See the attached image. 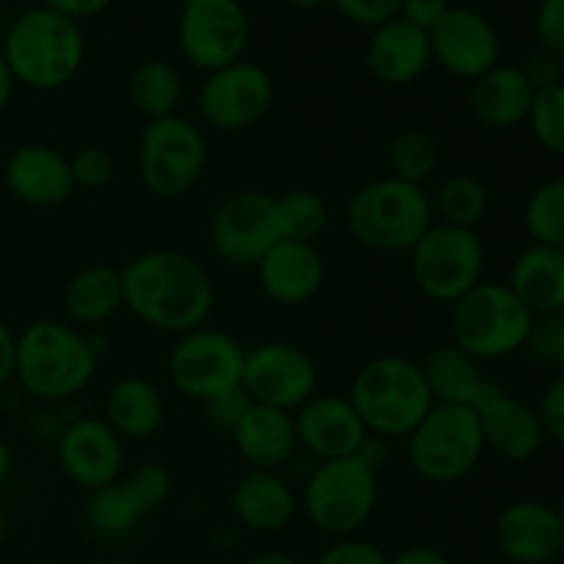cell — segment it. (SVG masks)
<instances>
[{
	"label": "cell",
	"mask_w": 564,
	"mask_h": 564,
	"mask_svg": "<svg viewBox=\"0 0 564 564\" xmlns=\"http://www.w3.org/2000/svg\"><path fill=\"white\" fill-rule=\"evenodd\" d=\"M124 308L160 334L182 336L209 323L215 284L207 268L180 248H152L121 268Z\"/></svg>",
	"instance_id": "obj_1"
},
{
	"label": "cell",
	"mask_w": 564,
	"mask_h": 564,
	"mask_svg": "<svg viewBox=\"0 0 564 564\" xmlns=\"http://www.w3.org/2000/svg\"><path fill=\"white\" fill-rule=\"evenodd\" d=\"M97 330H80L66 319H33L17 334L14 380L42 405H64L97 378Z\"/></svg>",
	"instance_id": "obj_2"
},
{
	"label": "cell",
	"mask_w": 564,
	"mask_h": 564,
	"mask_svg": "<svg viewBox=\"0 0 564 564\" xmlns=\"http://www.w3.org/2000/svg\"><path fill=\"white\" fill-rule=\"evenodd\" d=\"M0 53L17 86L31 91H58L69 86L86 64V33L80 22L47 6H33L14 17Z\"/></svg>",
	"instance_id": "obj_3"
},
{
	"label": "cell",
	"mask_w": 564,
	"mask_h": 564,
	"mask_svg": "<svg viewBox=\"0 0 564 564\" xmlns=\"http://www.w3.org/2000/svg\"><path fill=\"white\" fill-rule=\"evenodd\" d=\"M347 400L358 411L367 433L386 441L408 438L435 405L422 364L397 352L369 358L352 378Z\"/></svg>",
	"instance_id": "obj_4"
},
{
	"label": "cell",
	"mask_w": 564,
	"mask_h": 564,
	"mask_svg": "<svg viewBox=\"0 0 564 564\" xmlns=\"http://www.w3.org/2000/svg\"><path fill=\"white\" fill-rule=\"evenodd\" d=\"M433 224L435 209L427 187L397 176L367 182L347 202V229L369 251L411 253Z\"/></svg>",
	"instance_id": "obj_5"
},
{
	"label": "cell",
	"mask_w": 564,
	"mask_h": 564,
	"mask_svg": "<svg viewBox=\"0 0 564 564\" xmlns=\"http://www.w3.org/2000/svg\"><path fill=\"white\" fill-rule=\"evenodd\" d=\"M534 319L538 317L518 301L510 286L479 281L449 306V341L479 364L501 361L527 347Z\"/></svg>",
	"instance_id": "obj_6"
},
{
	"label": "cell",
	"mask_w": 564,
	"mask_h": 564,
	"mask_svg": "<svg viewBox=\"0 0 564 564\" xmlns=\"http://www.w3.org/2000/svg\"><path fill=\"white\" fill-rule=\"evenodd\" d=\"M207 163V132L182 113L147 121L138 138V180L163 202H176L196 191Z\"/></svg>",
	"instance_id": "obj_7"
},
{
	"label": "cell",
	"mask_w": 564,
	"mask_h": 564,
	"mask_svg": "<svg viewBox=\"0 0 564 564\" xmlns=\"http://www.w3.org/2000/svg\"><path fill=\"white\" fill-rule=\"evenodd\" d=\"M378 496V471L361 457L323 460L303 482V512L317 532L334 540L352 538L375 516Z\"/></svg>",
	"instance_id": "obj_8"
},
{
	"label": "cell",
	"mask_w": 564,
	"mask_h": 564,
	"mask_svg": "<svg viewBox=\"0 0 564 564\" xmlns=\"http://www.w3.org/2000/svg\"><path fill=\"white\" fill-rule=\"evenodd\" d=\"M408 463L430 485L463 482L485 457V438L474 408L438 405L408 435Z\"/></svg>",
	"instance_id": "obj_9"
},
{
	"label": "cell",
	"mask_w": 564,
	"mask_h": 564,
	"mask_svg": "<svg viewBox=\"0 0 564 564\" xmlns=\"http://www.w3.org/2000/svg\"><path fill=\"white\" fill-rule=\"evenodd\" d=\"M408 257L411 279L419 292L444 306L457 303L479 281H485V242L477 229H460L435 220Z\"/></svg>",
	"instance_id": "obj_10"
},
{
	"label": "cell",
	"mask_w": 564,
	"mask_h": 564,
	"mask_svg": "<svg viewBox=\"0 0 564 564\" xmlns=\"http://www.w3.org/2000/svg\"><path fill=\"white\" fill-rule=\"evenodd\" d=\"M246 347L224 328L202 325L176 336L169 352V378L176 394L204 402L242 389Z\"/></svg>",
	"instance_id": "obj_11"
},
{
	"label": "cell",
	"mask_w": 564,
	"mask_h": 564,
	"mask_svg": "<svg viewBox=\"0 0 564 564\" xmlns=\"http://www.w3.org/2000/svg\"><path fill=\"white\" fill-rule=\"evenodd\" d=\"M251 20L240 0H182L176 44L182 58L204 75L246 58Z\"/></svg>",
	"instance_id": "obj_12"
},
{
	"label": "cell",
	"mask_w": 564,
	"mask_h": 564,
	"mask_svg": "<svg viewBox=\"0 0 564 564\" xmlns=\"http://www.w3.org/2000/svg\"><path fill=\"white\" fill-rule=\"evenodd\" d=\"M275 86L264 66L253 61H235L209 72L198 88V116L215 132H246L268 116Z\"/></svg>",
	"instance_id": "obj_13"
},
{
	"label": "cell",
	"mask_w": 564,
	"mask_h": 564,
	"mask_svg": "<svg viewBox=\"0 0 564 564\" xmlns=\"http://www.w3.org/2000/svg\"><path fill=\"white\" fill-rule=\"evenodd\" d=\"M279 240L275 196L264 191L231 193L209 218V248L229 268H257Z\"/></svg>",
	"instance_id": "obj_14"
},
{
	"label": "cell",
	"mask_w": 564,
	"mask_h": 564,
	"mask_svg": "<svg viewBox=\"0 0 564 564\" xmlns=\"http://www.w3.org/2000/svg\"><path fill=\"white\" fill-rule=\"evenodd\" d=\"M317 361L306 347L295 345V341L273 339L246 350L242 391L257 405L295 413L303 402L317 394Z\"/></svg>",
	"instance_id": "obj_15"
},
{
	"label": "cell",
	"mask_w": 564,
	"mask_h": 564,
	"mask_svg": "<svg viewBox=\"0 0 564 564\" xmlns=\"http://www.w3.org/2000/svg\"><path fill=\"white\" fill-rule=\"evenodd\" d=\"M433 64L446 75L474 83L501 64V36L494 22L471 6H449L444 20L430 31Z\"/></svg>",
	"instance_id": "obj_16"
},
{
	"label": "cell",
	"mask_w": 564,
	"mask_h": 564,
	"mask_svg": "<svg viewBox=\"0 0 564 564\" xmlns=\"http://www.w3.org/2000/svg\"><path fill=\"white\" fill-rule=\"evenodd\" d=\"M55 457L66 479L88 494L119 482L124 474V441L102 416L69 419L55 441Z\"/></svg>",
	"instance_id": "obj_17"
},
{
	"label": "cell",
	"mask_w": 564,
	"mask_h": 564,
	"mask_svg": "<svg viewBox=\"0 0 564 564\" xmlns=\"http://www.w3.org/2000/svg\"><path fill=\"white\" fill-rule=\"evenodd\" d=\"M3 185L14 202L33 209H55L77 191L72 165L61 149L50 143H20L3 163Z\"/></svg>",
	"instance_id": "obj_18"
},
{
	"label": "cell",
	"mask_w": 564,
	"mask_h": 564,
	"mask_svg": "<svg viewBox=\"0 0 564 564\" xmlns=\"http://www.w3.org/2000/svg\"><path fill=\"white\" fill-rule=\"evenodd\" d=\"M292 419H295L297 449L312 455L317 463L358 455L364 438L369 435L347 394L317 391L292 413Z\"/></svg>",
	"instance_id": "obj_19"
},
{
	"label": "cell",
	"mask_w": 564,
	"mask_h": 564,
	"mask_svg": "<svg viewBox=\"0 0 564 564\" xmlns=\"http://www.w3.org/2000/svg\"><path fill=\"white\" fill-rule=\"evenodd\" d=\"M496 549L516 564H549L564 551V527L554 505L518 499L496 516Z\"/></svg>",
	"instance_id": "obj_20"
},
{
	"label": "cell",
	"mask_w": 564,
	"mask_h": 564,
	"mask_svg": "<svg viewBox=\"0 0 564 564\" xmlns=\"http://www.w3.org/2000/svg\"><path fill=\"white\" fill-rule=\"evenodd\" d=\"M479 427H482L485 449L499 455L507 463H529L540 455L545 438L538 408L518 397L507 394L496 386L477 405Z\"/></svg>",
	"instance_id": "obj_21"
},
{
	"label": "cell",
	"mask_w": 564,
	"mask_h": 564,
	"mask_svg": "<svg viewBox=\"0 0 564 564\" xmlns=\"http://www.w3.org/2000/svg\"><path fill=\"white\" fill-rule=\"evenodd\" d=\"M259 286L275 306H303L325 284V259L314 242L279 240L257 268Z\"/></svg>",
	"instance_id": "obj_22"
},
{
	"label": "cell",
	"mask_w": 564,
	"mask_h": 564,
	"mask_svg": "<svg viewBox=\"0 0 564 564\" xmlns=\"http://www.w3.org/2000/svg\"><path fill=\"white\" fill-rule=\"evenodd\" d=\"M229 505L242 529L253 534H279L295 521L301 501L281 471L248 468L231 488Z\"/></svg>",
	"instance_id": "obj_23"
},
{
	"label": "cell",
	"mask_w": 564,
	"mask_h": 564,
	"mask_svg": "<svg viewBox=\"0 0 564 564\" xmlns=\"http://www.w3.org/2000/svg\"><path fill=\"white\" fill-rule=\"evenodd\" d=\"M433 66L430 33L402 17L383 22L369 33L367 69L383 86H411Z\"/></svg>",
	"instance_id": "obj_24"
},
{
	"label": "cell",
	"mask_w": 564,
	"mask_h": 564,
	"mask_svg": "<svg viewBox=\"0 0 564 564\" xmlns=\"http://www.w3.org/2000/svg\"><path fill=\"white\" fill-rule=\"evenodd\" d=\"M231 441H235L237 455L246 460L248 468L281 471L284 466H290L297 452L295 419L290 411L251 402L246 416L231 433Z\"/></svg>",
	"instance_id": "obj_25"
},
{
	"label": "cell",
	"mask_w": 564,
	"mask_h": 564,
	"mask_svg": "<svg viewBox=\"0 0 564 564\" xmlns=\"http://www.w3.org/2000/svg\"><path fill=\"white\" fill-rule=\"evenodd\" d=\"M534 86L527 80L521 66L496 64L482 77L471 83L468 108L482 127L490 130H512L527 124L534 102Z\"/></svg>",
	"instance_id": "obj_26"
},
{
	"label": "cell",
	"mask_w": 564,
	"mask_h": 564,
	"mask_svg": "<svg viewBox=\"0 0 564 564\" xmlns=\"http://www.w3.org/2000/svg\"><path fill=\"white\" fill-rule=\"evenodd\" d=\"M66 323L80 330H99L124 308L121 268L113 264H86L75 270L61 292Z\"/></svg>",
	"instance_id": "obj_27"
},
{
	"label": "cell",
	"mask_w": 564,
	"mask_h": 564,
	"mask_svg": "<svg viewBox=\"0 0 564 564\" xmlns=\"http://www.w3.org/2000/svg\"><path fill=\"white\" fill-rule=\"evenodd\" d=\"M419 364L433 402L438 405H463L477 411L479 402L496 389L494 380L485 378L482 364L452 341L430 347L424 361Z\"/></svg>",
	"instance_id": "obj_28"
},
{
	"label": "cell",
	"mask_w": 564,
	"mask_h": 564,
	"mask_svg": "<svg viewBox=\"0 0 564 564\" xmlns=\"http://www.w3.org/2000/svg\"><path fill=\"white\" fill-rule=\"evenodd\" d=\"M507 286L534 317L564 314V248L532 242L516 257Z\"/></svg>",
	"instance_id": "obj_29"
},
{
	"label": "cell",
	"mask_w": 564,
	"mask_h": 564,
	"mask_svg": "<svg viewBox=\"0 0 564 564\" xmlns=\"http://www.w3.org/2000/svg\"><path fill=\"white\" fill-rule=\"evenodd\" d=\"M102 419L121 441H147L165 424V397L152 380L127 375L105 394Z\"/></svg>",
	"instance_id": "obj_30"
},
{
	"label": "cell",
	"mask_w": 564,
	"mask_h": 564,
	"mask_svg": "<svg viewBox=\"0 0 564 564\" xmlns=\"http://www.w3.org/2000/svg\"><path fill=\"white\" fill-rule=\"evenodd\" d=\"M182 75L171 61L147 58L132 69L127 80V97L147 121L174 116L182 102Z\"/></svg>",
	"instance_id": "obj_31"
},
{
	"label": "cell",
	"mask_w": 564,
	"mask_h": 564,
	"mask_svg": "<svg viewBox=\"0 0 564 564\" xmlns=\"http://www.w3.org/2000/svg\"><path fill=\"white\" fill-rule=\"evenodd\" d=\"M490 207L488 187L479 176L460 171V174H449L438 185L433 196V209L438 215V224L460 226V229H477L485 220Z\"/></svg>",
	"instance_id": "obj_32"
},
{
	"label": "cell",
	"mask_w": 564,
	"mask_h": 564,
	"mask_svg": "<svg viewBox=\"0 0 564 564\" xmlns=\"http://www.w3.org/2000/svg\"><path fill=\"white\" fill-rule=\"evenodd\" d=\"M143 510L138 507V501L132 499V494L127 490V485L113 482L105 485V488L91 490L88 494L86 505V521L97 538L102 540H124L130 538L138 529V523L143 521Z\"/></svg>",
	"instance_id": "obj_33"
},
{
	"label": "cell",
	"mask_w": 564,
	"mask_h": 564,
	"mask_svg": "<svg viewBox=\"0 0 564 564\" xmlns=\"http://www.w3.org/2000/svg\"><path fill=\"white\" fill-rule=\"evenodd\" d=\"M441 165V143L438 138L422 127H408L400 130L389 143V176L402 182L424 185L435 169Z\"/></svg>",
	"instance_id": "obj_34"
},
{
	"label": "cell",
	"mask_w": 564,
	"mask_h": 564,
	"mask_svg": "<svg viewBox=\"0 0 564 564\" xmlns=\"http://www.w3.org/2000/svg\"><path fill=\"white\" fill-rule=\"evenodd\" d=\"M328 204L317 191L295 187L275 196V220H279L281 240L314 242L328 229Z\"/></svg>",
	"instance_id": "obj_35"
},
{
	"label": "cell",
	"mask_w": 564,
	"mask_h": 564,
	"mask_svg": "<svg viewBox=\"0 0 564 564\" xmlns=\"http://www.w3.org/2000/svg\"><path fill=\"white\" fill-rule=\"evenodd\" d=\"M523 226L532 242L564 248V176L534 187L523 207Z\"/></svg>",
	"instance_id": "obj_36"
},
{
	"label": "cell",
	"mask_w": 564,
	"mask_h": 564,
	"mask_svg": "<svg viewBox=\"0 0 564 564\" xmlns=\"http://www.w3.org/2000/svg\"><path fill=\"white\" fill-rule=\"evenodd\" d=\"M527 124L545 152L564 158V80L534 94Z\"/></svg>",
	"instance_id": "obj_37"
},
{
	"label": "cell",
	"mask_w": 564,
	"mask_h": 564,
	"mask_svg": "<svg viewBox=\"0 0 564 564\" xmlns=\"http://www.w3.org/2000/svg\"><path fill=\"white\" fill-rule=\"evenodd\" d=\"M121 482L127 485V490L138 501L143 516L158 512L171 499V494H174V474L163 463H141V466H132L130 471L121 474Z\"/></svg>",
	"instance_id": "obj_38"
},
{
	"label": "cell",
	"mask_w": 564,
	"mask_h": 564,
	"mask_svg": "<svg viewBox=\"0 0 564 564\" xmlns=\"http://www.w3.org/2000/svg\"><path fill=\"white\" fill-rule=\"evenodd\" d=\"M72 165V180H75V187H83V191H99V187H108L116 176V160L113 154L105 147H97V143H88V147H80L69 158Z\"/></svg>",
	"instance_id": "obj_39"
},
{
	"label": "cell",
	"mask_w": 564,
	"mask_h": 564,
	"mask_svg": "<svg viewBox=\"0 0 564 564\" xmlns=\"http://www.w3.org/2000/svg\"><path fill=\"white\" fill-rule=\"evenodd\" d=\"M391 556L372 540H364L358 534L352 538H339L319 551L312 564H389Z\"/></svg>",
	"instance_id": "obj_40"
},
{
	"label": "cell",
	"mask_w": 564,
	"mask_h": 564,
	"mask_svg": "<svg viewBox=\"0 0 564 564\" xmlns=\"http://www.w3.org/2000/svg\"><path fill=\"white\" fill-rule=\"evenodd\" d=\"M534 36L540 50L564 61V0H540L534 11Z\"/></svg>",
	"instance_id": "obj_41"
},
{
	"label": "cell",
	"mask_w": 564,
	"mask_h": 564,
	"mask_svg": "<svg viewBox=\"0 0 564 564\" xmlns=\"http://www.w3.org/2000/svg\"><path fill=\"white\" fill-rule=\"evenodd\" d=\"M336 11H339L345 20H350L352 25H361L375 31L383 22L400 17V3L402 0H328Z\"/></svg>",
	"instance_id": "obj_42"
},
{
	"label": "cell",
	"mask_w": 564,
	"mask_h": 564,
	"mask_svg": "<svg viewBox=\"0 0 564 564\" xmlns=\"http://www.w3.org/2000/svg\"><path fill=\"white\" fill-rule=\"evenodd\" d=\"M251 408V397L242 389L229 391L224 397H215V400L204 402L202 411L204 419H207L209 427L220 430V433H235V427L240 424V419L246 416V411Z\"/></svg>",
	"instance_id": "obj_43"
},
{
	"label": "cell",
	"mask_w": 564,
	"mask_h": 564,
	"mask_svg": "<svg viewBox=\"0 0 564 564\" xmlns=\"http://www.w3.org/2000/svg\"><path fill=\"white\" fill-rule=\"evenodd\" d=\"M538 416L543 422L545 438L564 446V375L554 378L543 391L538 405Z\"/></svg>",
	"instance_id": "obj_44"
},
{
	"label": "cell",
	"mask_w": 564,
	"mask_h": 564,
	"mask_svg": "<svg viewBox=\"0 0 564 564\" xmlns=\"http://www.w3.org/2000/svg\"><path fill=\"white\" fill-rule=\"evenodd\" d=\"M449 11V3L446 0H402L400 3V17L411 25H416L419 31L430 33L444 14Z\"/></svg>",
	"instance_id": "obj_45"
},
{
	"label": "cell",
	"mask_w": 564,
	"mask_h": 564,
	"mask_svg": "<svg viewBox=\"0 0 564 564\" xmlns=\"http://www.w3.org/2000/svg\"><path fill=\"white\" fill-rule=\"evenodd\" d=\"M521 69L523 75H527V80L534 86V91L562 83V61L554 58L551 53H545V50H538V53L529 55L521 64Z\"/></svg>",
	"instance_id": "obj_46"
},
{
	"label": "cell",
	"mask_w": 564,
	"mask_h": 564,
	"mask_svg": "<svg viewBox=\"0 0 564 564\" xmlns=\"http://www.w3.org/2000/svg\"><path fill=\"white\" fill-rule=\"evenodd\" d=\"M61 405H42L39 411L31 413V422H28V427H31V433L36 435V438L47 441V444L55 446V441L61 438V433H64V427L69 424V419H64V413H58Z\"/></svg>",
	"instance_id": "obj_47"
},
{
	"label": "cell",
	"mask_w": 564,
	"mask_h": 564,
	"mask_svg": "<svg viewBox=\"0 0 564 564\" xmlns=\"http://www.w3.org/2000/svg\"><path fill=\"white\" fill-rule=\"evenodd\" d=\"M113 0H42V6L58 11V14L69 17V20L83 22L91 20V17H99L102 11L110 9Z\"/></svg>",
	"instance_id": "obj_48"
},
{
	"label": "cell",
	"mask_w": 564,
	"mask_h": 564,
	"mask_svg": "<svg viewBox=\"0 0 564 564\" xmlns=\"http://www.w3.org/2000/svg\"><path fill=\"white\" fill-rule=\"evenodd\" d=\"M17 367V334L11 325L0 317V389L14 380Z\"/></svg>",
	"instance_id": "obj_49"
},
{
	"label": "cell",
	"mask_w": 564,
	"mask_h": 564,
	"mask_svg": "<svg viewBox=\"0 0 564 564\" xmlns=\"http://www.w3.org/2000/svg\"><path fill=\"white\" fill-rule=\"evenodd\" d=\"M389 564H452L449 556L435 545H411L402 549L400 554L391 556Z\"/></svg>",
	"instance_id": "obj_50"
},
{
	"label": "cell",
	"mask_w": 564,
	"mask_h": 564,
	"mask_svg": "<svg viewBox=\"0 0 564 564\" xmlns=\"http://www.w3.org/2000/svg\"><path fill=\"white\" fill-rule=\"evenodd\" d=\"M389 455H391V441H386V438H380V435L369 433L367 438H364L361 449H358L356 457H361V460L367 463L372 471L380 474V468L389 463Z\"/></svg>",
	"instance_id": "obj_51"
},
{
	"label": "cell",
	"mask_w": 564,
	"mask_h": 564,
	"mask_svg": "<svg viewBox=\"0 0 564 564\" xmlns=\"http://www.w3.org/2000/svg\"><path fill=\"white\" fill-rule=\"evenodd\" d=\"M14 88H17L14 75H11L9 64H6L3 53H0V113H3V110L9 108L11 97H14Z\"/></svg>",
	"instance_id": "obj_52"
},
{
	"label": "cell",
	"mask_w": 564,
	"mask_h": 564,
	"mask_svg": "<svg viewBox=\"0 0 564 564\" xmlns=\"http://www.w3.org/2000/svg\"><path fill=\"white\" fill-rule=\"evenodd\" d=\"M242 564H301V562H297L292 554H286V551L268 549V551H259V554L248 556Z\"/></svg>",
	"instance_id": "obj_53"
},
{
	"label": "cell",
	"mask_w": 564,
	"mask_h": 564,
	"mask_svg": "<svg viewBox=\"0 0 564 564\" xmlns=\"http://www.w3.org/2000/svg\"><path fill=\"white\" fill-rule=\"evenodd\" d=\"M17 468V457H14V449H11L9 441L0 435V485L9 482L11 474H14Z\"/></svg>",
	"instance_id": "obj_54"
},
{
	"label": "cell",
	"mask_w": 564,
	"mask_h": 564,
	"mask_svg": "<svg viewBox=\"0 0 564 564\" xmlns=\"http://www.w3.org/2000/svg\"><path fill=\"white\" fill-rule=\"evenodd\" d=\"M551 364L564 372V314H556L554 319V350H551Z\"/></svg>",
	"instance_id": "obj_55"
},
{
	"label": "cell",
	"mask_w": 564,
	"mask_h": 564,
	"mask_svg": "<svg viewBox=\"0 0 564 564\" xmlns=\"http://www.w3.org/2000/svg\"><path fill=\"white\" fill-rule=\"evenodd\" d=\"M286 3L295 6V9L312 11V9H319V6H325V3H328V0H286Z\"/></svg>",
	"instance_id": "obj_56"
},
{
	"label": "cell",
	"mask_w": 564,
	"mask_h": 564,
	"mask_svg": "<svg viewBox=\"0 0 564 564\" xmlns=\"http://www.w3.org/2000/svg\"><path fill=\"white\" fill-rule=\"evenodd\" d=\"M6 534H9V518H6V510L0 507V545L6 543Z\"/></svg>",
	"instance_id": "obj_57"
},
{
	"label": "cell",
	"mask_w": 564,
	"mask_h": 564,
	"mask_svg": "<svg viewBox=\"0 0 564 564\" xmlns=\"http://www.w3.org/2000/svg\"><path fill=\"white\" fill-rule=\"evenodd\" d=\"M94 564H132V562H127V560H99Z\"/></svg>",
	"instance_id": "obj_58"
},
{
	"label": "cell",
	"mask_w": 564,
	"mask_h": 564,
	"mask_svg": "<svg viewBox=\"0 0 564 564\" xmlns=\"http://www.w3.org/2000/svg\"><path fill=\"white\" fill-rule=\"evenodd\" d=\"M556 512H560V518H562V527H564V499L560 501V505H556Z\"/></svg>",
	"instance_id": "obj_59"
}]
</instances>
